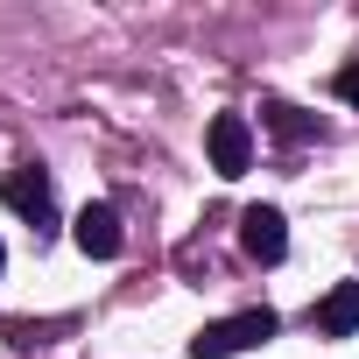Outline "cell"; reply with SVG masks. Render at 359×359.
I'll return each instance as SVG.
<instances>
[{
  "label": "cell",
  "instance_id": "1",
  "mask_svg": "<svg viewBox=\"0 0 359 359\" xmlns=\"http://www.w3.org/2000/svg\"><path fill=\"white\" fill-rule=\"evenodd\" d=\"M275 331H282V317H275V310H240V317L205 324V331L191 338V359H233V352H247V345H268Z\"/></svg>",
  "mask_w": 359,
  "mask_h": 359
},
{
  "label": "cell",
  "instance_id": "2",
  "mask_svg": "<svg viewBox=\"0 0 359 359\" xmlns=\"http://www.w3.org/2000/svg\"><path fill=\"white\" fill-rule=\"evenodd\" d=\"M0 205H8V212H22L36 233H50V226H57V191H50V169H36V162L8 169V176H0Z\"/></svg>",
  "mask_w": 359,
  "mask_h": 359
},
{
  "label": "cell",
  "instance_id": "3",
  "mask_svg": "<svg viewBox=\"0 0 359 359\" xmlns=\"http://www.w3.org/2000/svg\"><path fill=\"white\" fill-rule=\"evenodd\" d=\"M205 148H212V169L226 176H247L254 169V127H247V113H219L212 127H205Z\"/></svg>",
  "mask_w": 359,
  "mask_h": 359
},
{
  "label": "cell",
  "instance_id": "4",
  "mask_svg": "<svg viewBox=\"0 0 359 359\" xmlns=\"http://www.w3.org/2000/svg\"><path fill=\"white\" fill-rule=\"evenodd\" d=\"M240 247H247L261 268H275V261L289 254V219H282L275 205H247V212H240Z\"/></svg>",
  "mask_w": 359,
  "mask_h": 359
},
{
  "label": "cell",
  "instance_id": "5",
  "mask_svg": "<svg viewBox=\"0 0 359 359\" xmlns=\"http://www.w3.org/2000/svg\"><path fill=\"white\" fill-rule=\"evenodd\" d=\"M71 240H78V254H92V261H113V254L127 247V233H120V212H113V205H85V212H78V226H71Z\"/></svg>",
  "mask_w": 359,
  "mask_h": 359
},
{
  "label": "cell",
  "instance_id": "6",
  "mask_svg": "<svg viewBox=\"0 0 359 359\" xmlns=\"http://www.w3.org/2000/svg\"><path fill=\"white\" fill-rule=\"evenodd\" d=\"M310 324H317V338H352V331H359V282H338V289L310 310Z\"/></svg>",
  "mask_w": 359,
  "mask_h": 359
},
{
  "label": "cell",
  "instance_id": "7",
  "mask_svg": "<svg viewBox=\"0 0 359 359\" xmlns=\"http://www.w3.org/2000/svg\"><path fill=\"white\" fill-rule=\"evenodd\" d=\"M261 127H268L275 141H289V148H296V141H317V134H324V127H317L310 113H296V106H282V99H275V106H261Z\"/></svg>",
  "mask_w": 359,
  "mask_h": 359
},
{
  "label": "cell",
  "instance_id": "8",
  "mask_svg": "<svg viewBox=\"0 0 359 359\" xmlns=\"http://www.w3.org/2000/svg\"><path fill=\"white\" fill-rule=\"evenodd\" d=\"M338 99H345V106H359V64H345V71H338Z\"/></svg>",
  "mask_w": 359,
  "mask_h": 359
},
{
  "label": "cell",
  "instance_id": "9",
  "mask_svg": "<svg viewBox=\"0 0 359 359\" xmlns=\"http://www.w3.org/2000/svg\"><path fill=\"white\" fill-rule=\"evenodd\" d=\"M0 268H8V247H0Z\"/></svg>",
  "mask_w": 359,
  "mask_h": 359
}]
</instances>
